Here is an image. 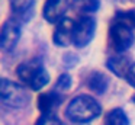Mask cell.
Masks as SVG:
<instances>
[{
    "mask_svg": "<svg viewBox=\"0 0 135 125\" xmlns=\"http://www.w3.org/2000/svg\"><path fill=\"white\" fill-rule=\"evenodd\" d=\"M0 93H2V102L9 108H22L29 102V95L25 87L7 78H2Z\"/></svg>",
    "mask_w": 135,
    "mask_h": 125,
    "instance_id": "cell-4",
    "label": "cell"
},
{
    "mask_svg": "<svg viewBox=\"0 0 135 125\" xmlns=\"http://www.w3.org/2000/svg\"><path fill=\"white\" fill-rule=\"evenodd\" d=\"M16 74L22 84L32 90H41L50 81V74L45 70L44 64L38 60H31L19 64L16 68Z\"/></svg>",
    "mask_w": 135,
    "mask_h": 125,
    "instance_id": "cell-2",
    "label": "cell"
},
{
    "mask_svg": "<svg viewBox=\"0 0 135 125\" xmlns=\"http://www.w3.org/2000/svg\"><path fill=\"white\" fill-rule=\"evenodd\" d=\"M96 31V20L93 16H80L74 22V32H73V44L77 48L89 45L94 36Z\"/></svg>",
    "mask_w": 135,
    "mask_h": 125,
    "instance_id": "cell-5",
    "label": "cell"
},
{
    "mask_svg": "<svg viewBox=\"0 0 135 125\" xmlns=\"http://www.w3.org/2000/svg\"><path fill=\"white\" fill-rule=\"evenodd\" d=\"M10 10L13 20L18 23H26L35 12V0H10Z\"/></svg>",
    "mask_w": 135,
    "mask_h": 125,
    "instance_id": "cell-8",
    "label": "cell"
},
{
    "mask_svg": "<svg viewBox=\"0 0 135 125\" xmlns=\"http://www.w3.org/2000/svg\"><path fill=\"white\" fill-rule=\"evenodd\" d=\"M21 36V26L13 19L6 20L2 26V36H0V47L4 52H10L16 47Z\"/></svg>",
    "mask_w": 135,
    "mask_h": 125,
    "instance_id": "cell-6",
    "label": "cell"
},
{
    "mask_svg": "<svg viewBox=\"0 0 135 125\" xmlns=\"http://www.w3.org/2000/svg\"><path fill=\"white\" fill-rule=\"evenodd\" d=\"M100 113L102 106L96 99L89 95L76 96L65 109V116L74 124H87L96 119Z\"/></svg>",
    "mask_w": 135,
    "mask_h": 125,
    "instance_id": "cell-1",
    "label": "cell"
},
{
    "mask_svg": "<svg viewBox=\"0 0 135 125\" xmlns=\"http://www.w3.org/2000/svg\"><path fill=\"white\" fill-rule=\"evenodd\" d=\"M68 9V0H47L42 9L44 19L50 23H58L64 19Z\"/></svg>",
    "mask_w": 135,
    "mask_h": 125,
    "instance_id": "cell-9",
    "label": "cell"
},
{
    "mask_svg": "<svg viewBox=\"0 0 135 125\" xmlns=\"http://www.w3.org/2000/svg\"><path fill=\"white\" fill-rule=\"evenodd\" d=\"M132 100H134V103H135V95H134V98H132Z\"/></svg>",
    "mask_w": 135,
    "mask_h": 125,
    "instance_id": "cell-19",
    "label": "cell"
},
{
    "mask_svg": "<svg viewBox=\"0 0 135 125\" xmlns=\"http://www.w3.org/2000/svg\"><path fill=\"white\" fill-rule=\"evenodd\" d=\"M74 19L64 17L57 23L52 34V41L57 47H68L73 44V32H74Z\"/></svg>",
    "mask_w": 135,
    "mask_h": 125,
    "instance_id": "cell-7",
    "label": "cell"
},
{
    "mask_svg": "<svg viewBox=\"0 0 135 125\" xmlns=\"http://www.w3.org/2000/svg\"><path fill=\"white\" fill-rule=\"evenodd\" d=\"M103 125H129V119L126 113L123 112V109L115 108L110 112H108Z\"/></svg>",
    "mask_w": 135,
    "mask_h": 125,
    "instance_id": "cell-13",
    "label": "cell"
},
{
    "mask_svg": "<svg viewBox=\"0 0 135 125\" xmlns=\"http://www.w3.org/2000/svg\"><path fill=\"white\" fill-rule=\"evenodd\" d=\"M71 83H73V78H71L70 74L67 73H62L58 78H57L55 83V89L60 90V92H67V90L71 89Z\"/></svg>",
    "mask_w": 135,
    "mask_h": 125,
    "instance_id": "cell-15",
    "label": "cell"
},
{
    "mask_svg": "<svg viewBox=\"0 0 135 125\" xmlns=\"http://www.w3.org/2000/svg\"><path fill=\"white\" fill-rule=\"evenodd\" d=\"M125 80H126V83H128L129 86L135 87V63H131L129 70H128V73H126V76H125Z\"/></svg>",
    "mask_w": 135,
    "mask_h": 125,
    "instance_id": "cell-18",
    "label": "cell"
},
{
    "mask_svg": "<svg viewBox=\"0 0 135 125\" xmlns=\"http://www.w3.org/2000/svg\"><path fill=\"white\" fill-rule=\"evenodd\" d=\"M35 125H64V124L60 121L58 116L52 115V113H42Z\"/></svg>",
    "mask_w": 135,
    "mask_h": 125,
    "instance_id": "cell-16",
    "label": "cell"
},
{
    "mask_svg": "<svg viewBox=\"0 0 135 125\" xmlns=\"http://www.w3.org/2000/svg\"><path fill=\"white\" fill-rule=\"evenodd\" d=\"M74 3L77 4V7L81 12H86V13H93L99 9L100 2L99 0H74Z\"/></svg>",
    "mask_w": 135,
    "mask_h": 125,
    "instance_id": "cell-14",
    "label": "cell"
},
{
    "mask_svg": "<svg viewBox=\"0 0 135 125\" xmlns=\"http://www.w3.org/2000/svg\"><path fill=\"white\" fill-rule=\"evenodd\" d=\"M108 77L99 71H93L87 78V86L90 87V90H93L94 93H99V95L108 89Z\"/></svg>",
    "mask_w": 135,
    "mask_h": 125,
    "instance_id": "cell-12",
    "label": "cell"
},
{
    "mask_svg": "<svg viewBox=\"0 0 135 125\" xmlns=\"http://www.w3.org/2000/svg\"><path fill=\"white\" fill-rule=\"evenodd\" d=\"M116 16L125 19L126 22L132 26V28H135V9H134V10H126V12H118Z\"/></svg>",
    "mask_w": 135,
    "mask_h": 125,
    "instance_id": "cell-17",
    "label": "cell"
},
{
    "mask_svg": "<svg viewBox=\"0 0 135 125\" xmlns=\"http://www.w3.org/2000/svg\"><path fill=\"white\" fill-rule=\"evenodd\" d=\"M131 2H134V3H135V0H131Z\"/></svg>",
    "mask_w": 135,
    "mask_h": 125,
    "instance_id": "cell-20",
    "label": "cell"
},
{
    "mask_svg": "<svg viewBox=\"0 0 135 125\" xmlns=\"http://www.w3.org/2000/svg\"><path fill=\"white\" fill-rule=\"evenodd\" d=\"M134 39L135 34L132 26L125 19L115 15V20L109 28V47L116 54H122L132 47Z\"/></svg>",
    "mask_w": 135,
    "mask_h": 125,
    "instance_id": "cell-3",
    "label": "cell"
},
{
    "mask_svg": "<svg viewBox=\"0 0 135 125\" xmlns=\"http://www.w3.org/2000/svg\"><path fill=\"white\" fill-rule=\"evenodd\" d=\"M106 66H108V68L110 70L112 73H115L116 76L125 78L131 64H129V61L123 57H110L108 60V63H106Z\"/></svg>",
    "mask_w": 135,
    "mask_h": 125,
    "instance_id": "cell-11",
    "label": "cell"
},
{
    "mask_svg": "<svg viewBox=\"0 0 135 125\" xmlns=\"http://www.w3.org/2000/svg\"><path fill=\"white\" fill-rule=\"evenodd\" d=\"M61 96L57 95L55 92H50V93H44L39 96L38 99V108L41 109L42 113H51V110L54 108L60 106L61 103Z\"/></svg>",
    "mask_w": 135,
    "mask_h": 125,
    "instance_id": "cell-10",
    "label": "cell"
}]
</instances>
